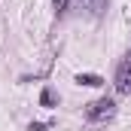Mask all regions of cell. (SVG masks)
Wrapping results in <instances>:
<instances>
[{"label":"cell","mask_w":131,"mask_h":131,"mask_svg":"<svg viewBox=\"0 0 131 131\" xmlns=\"http://www.w3.org/2000/svg\"><path fill=\"white\" fill-rule=\"evenodd\" d=\"M40 107H46V110H55V107H58V92H55L52 85H46V89L40 92Z\"/></svg>","instance_id":"obj_3"},{"label":"cell","mask_w":131,"mask_h":131,"mask_svg":"<svg viewBox=\"0 0 131 131\" xmlns=\"http://www.w3.org/2000/svg\"><path fill=\"white\" fill-rule=\"evenodd\" d=\"M31 131H49V125H43V122H31Z\"/></svg>","instance_id":"obj_6"},{"label":"cell","mask_w":131,"mask_h":131,"mask_svg":"<svg viewBox=\"0 0 131 131\" xmlns=\"http://www.w3.org/2000/svg\"><path fill=\"white\" fill-rule=\"evenodd\" d=\"M67 6H70V0H55V9H58V15L67 12Z\"/></svg>","instance_id":"obj_5"},{"label":"cell","mask_w":131,"mask_h":131,"mask_svg":"<svg viewBox=\"0 0 131 131\" xmlns=\"http://www.w3.org/2000/svg\"><path fill=\"white\" fill-rule=\"evenodd\" d=\"M113 116H116V101L113 98H98L85 107V119L89 122H107Z\"/></svg>","instance_id":"obj_1"},{"label":"cell","mask_w":131,"mask_h":131,"mask_svg":"<svg viewBox=\"0 0 131 131\" xmlns=\"http://www.w3.org/2000/svg\"><path fill=\"white\" fill-rule=\"evenodd\" d=\"M116 92L119 95H131V55L116 70Z\"/></svg>","instance_id":"obj_2"},{"label":"cell","mask_w":131,"mask_h":131,"mask_svg":"<svg viewBox=\"0 0 131 131\" xmlns=\"http://www.w3.org/2000/svg\"><path fill=\"white\" fill-rule=\"evenodd\" d=\"M76 85H89V89H98V85H104V76H98V73H76V79H73Z\"/></svg>","instance_id":"obj_4"}]
</instances>
